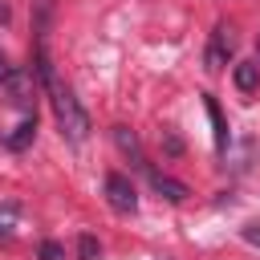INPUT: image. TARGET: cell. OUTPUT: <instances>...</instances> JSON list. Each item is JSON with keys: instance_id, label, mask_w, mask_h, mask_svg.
Returning <instances> with one entry per match:
<instances>
[{"instance_id": "obj_9", "label": "cell", "mask_w": 260, "mask_h": 260, "mask_svg": "<svg viewBox=\"0 0 260 260\" xmlns=\"http://www.w3.org/2000/svg\"><path fill=\"white\" fill-rule=\"evenodd\" d=\"M32 134H37V114L28 110V114H24V122L16 126V134H8V138H4V146H8V150H24V146L32 142Z\"/></svg>"}, {"instance_id": "obj_5", "label": "cell", "mask_w": 260, "mask_h": 260, "mask_svg": "<svg viewBox=\"0 0 260 260\" xmlns=\"http://www.w3.org/2000/svg\"><path fill=\"white\" fill-rule=\"evenodd\" d=\"M146 179H150V187L162 195V199H171V203H183L191 191H187V183H179V179H171V175H162V171H154V167H146Z\"/></svg>"}, {"instance_id": "obj_14", "label": "cell", "mask_w": 260, "mask_h": 260, "mask_svg": "<svg viewBox=\"0 0 260 260\" xmlns=\"http://www.w3.org/2000/svg\"><path fill=\"white\" fill-rule=\"evenodd\" d=\"M244 240L248 244H260V223H244Z\"/></svg>"}, {"instance_id": "obj_2", "label": "cell", "mask_w": 260, "mask_h": 260, "mask_svg": "<svg viewBox=\"0 0 260 260\" xmlns=\"http://www.w3.org/2000/svg\"><path fill=\"white\" fill-rule=\"evenodd\" d=\"M106 203H110L118 215H134V211H138V191H134V183H130L122 171H110V175H106Z\"/></svg>"}, {"instance_id": "obj_10", "label": "cell", "mask_w": 260, "mask_h": 260, "mask_svg": "<svg viewBox=\"0 0 260 260\" xmlns=\"http://www.w3.org/2000/svg\"><path fill=\"white\" fill-rule=\"evenodd\" d=\"M12 232H16V203L8 199V203H0V240L8 244V240H12Z\"/></svg>"}, {"instance_id": "obj_12", "label": "cell", "mask_w": 260, "mask_h": 260, "mask_svg": "<svg viewBox=\"0 0 260 260\" xmlns=\"http://www.w3.org/2000/svg\"><path fill=\"white\" fill-rule=\"evenodd\" d=\"M41 260H65V248H61L57 240H45V244H41Z\"/></svg>"}, {"instance_id": "obj_7", "label": "cell", "mask_w": 260, "mask_h": 260, "mask_svg": "<svg viewBox=\"0 0 260 260\" xmlns=\"http://www.w3.org/2000/svg\"><path fill=\"white\" fill-rule=\"evenodd\" d=\"M232 81H236V89H240L244 98H252V93L260 89V65H256V61H240V65L232 69Z\"/></svg>"}, {"instance_id": "obj_8", "label": "cell", "mask_w": 260, "mask_h": 260, "mask_svg": "<svg viewBox=\"0 0 260 260\" xmlns=\"http://www.w3.org/2000/svg\"><path fill=\"white\" fill-rule=\"evenodd\" d=\"M203 110H207V118H211V138H215V150L223 154V150H228V122H223V114H219V106H215V98H211V93H203Z\"/></svg>"}, {"instance_id": "obj_13", "label": "cell", "mask_w": 260, "mask_h": 260, "mask_svg": "<svg viewBox=\"0 0 260 260\" xmlns=\"http://www.w3.org/2000/svg\"><path fill=\"white\" fill-rule=\"evenodd\" d=\"M12 73H16V65H12V61H8V53L0 49V89H4L8 81H12Z\"/></svg>"}, {"instance_id": "obj_1", "label": "cell", "mask_w": 260, "mask_h": 260, "mask_svg": "<svg viewBox=\"0 0 260 260\" xmlns=\"http://www.w3.org/2000/svg\"><path fill=\"white\" fill-rule=\"evenodd\" d=\"M32 73H37V81L45 85V93H49V102H53V114H57V130H61V138L73 142V146L85 142V138H89V114L81 110V102L73 98V89L57 77V69H53V61H49L45 45L32 49Z\"/></svg>"}, {"instance_id": "obj_3", "label": "cell", "mask_w": 260, "mask_h": 260, "mask_svg": "<svg viewBox=\"0 0 260 260\" xmlns=\"http://www.w3.org/2000/svg\"><path fill=\"white\" fill-rule=\"evenodd\" d=\"M232 49H236V28L228 24V20H219L215 24V32H211V41H207V69H223L228 65V57H232Z\"/></svg>"}, {"instance_id": "obj_6", "label": "cell", "mask_w": 260, "mask_h": 260, "mask_svg": "<svg viewBox=\"0 0 260 260\" xmlns=\"http://www.w3.org/2000/svg\"><path fill=\"white\" fill-rule=\"evenodd\" d=\"M32 4V32H37V45H45L49 37V24L57 16V0H28Z\"/></svg>"}, {"instance_id": "obj_11", "label": "cell", "mask_w": 260, "mask_h": 260, "mask_svg": "<svg viewBox=\"0 0 260 260\" xmlns=\"http://www.w3.org/2000/svg\"><path fill=\"white\" fill-rule=\"evenodd\" d=\"M77 248H81V260H98V252H102L93 236H81V240H77Z\"/></svg>"}, {"instance_id": "obj_4", "label": "cell", "mask_w": 260, "mask_h": 260, "mask_svg": "<svg viewBox=\"0 0 260 260\" xmlns=\"http://www.w3.org/2000/svg\"><path fill=\"white\" fill-rule=\"evenodd\" d=\"M114 142H118V150L138 167V171H146L150 162H146V154H142V142H138V134L130 130V126H114Z\"/></svg>"}]
</instances>
